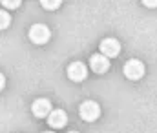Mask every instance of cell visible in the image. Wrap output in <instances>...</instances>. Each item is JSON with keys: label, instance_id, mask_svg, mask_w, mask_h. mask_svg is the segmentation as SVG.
Listing matches in <instances>:
<instances>
[{"label": "cell", "instance_id": "52a82bcc", "mask_svg": "<svg viewBox=\"0 0 157 133\" xmlns=\"http://www.w3.org/2000/svg\"><path fill=\"white\" fill-rule=\"evenodd\" d=\"M31 111L35 117H48L51 113V102L48 98H37L31 106Z\"/></svg>", "mask_w": 157, "mask_h": 133}, {"label": "cell", "instance_id": "ba28073f", "mask_svg": "<svg viewBox=\"0 0 157 133\" xmlns=\"http://www.w3.org/2000/svg\"><path fill=\"white\" fill-rule=\"evenodd\" d=\"M48 122L51 128H62L66 122H68V115L62 111V109H53L49 115H48Z\"/></svg>", "mask_w": 157, "mask_h": 133}, {"label": "cell", "instance_id": "7a4b0ae2", "mask_svg": "<svg viewBox=\"0 0 157 133\" xmlns=\"http://www.w3.org/2000/svg\"><path fill=\"white\" fill-rule=\"evenodd\" d=\"M80 117L86 120V122H93V120H97L99 119V115H101V106L95 102V100H86V102H82V106H80Z\"/></svg>", "mask_w": 157, "mask_h": 133}, {"label": "cell", "instance_id": "8992f818", "mask_svg": "<svg viewBox=\"0 0 157 133\" xmlns=\"http://www.w3.org/2000/svg\"><path fill=\"white\" fill-rule=\"evenodd\" d=\"M90 66H91V69H93L95 73H104V71L110 69V60H108L104 55L97 53V55H93V57L90 58Z\"/></svg>", "mask_w": 157, "mask_h": 133}, {"label": "cell", "instance_id": "8fae6325", "mask_svg": "<svg viewBox=\"0 0 157 133\" xmlns=\"http://www.w3.org/2000/svg\"><path fill=\"white\" fill-rule=\"evenodd\" d=\"M2 4H4L6 9H17V7H20V0H4Z\"/></svg>", "mask_w": 157, "mask_h": 133}, {"label": "cell", "instance_id": "3957f363", "mask_svg": "<svg viewBox=\"0 0 157 133\" xmlns=\"http://www.w3.org/2000/svg\"><path fill=\"white\" fill-rule=\"evenodd\" d=\"M51 33H49V28L44 26V24H35L29 28V40L35 42V44H46L49 40Z\"/></svg>", "mask_w": 157, "mask_h": 133}, {"label": "cell", "instance_id": "277c9868", "mask_svg": "<svg viewBox=\"0 0 157 133\" xmlns=\"http://www.w3.org/2000/svg\"><path fill=\"white\" fill-rule=\"evenodd\" d=\"M119 51H121V44L117 39H104L101 42V55H104L106 58L117 57Z\"/></svg>", "mask_w": 157, "mask_h": 133}, {"label": "cell", "instance_id": "9a60e30c", "mask_svg": "<svg viewBox=\"0 0 157 133\" xmlns=\"http://www.w3.org/2000/svg\"><path fill=\"white\" fill-rule=\"evenodd\" d=\"M46 133H51V131H46Z\"/></svg>", "mask_w": 157, "mask_h": 133}, {"label": "cell", "instance_id": "6da1fadb", "mask_svg": "<svg viewBox=\"0 0 157 133\" xmlns=\"http://www.w3.org/2000/svg\"><path fill=\"white\" fill-rule=\"evenodd\" d=\"M124 75H126V79H130V80H139V79H143V75H144V64H143L141 60H137V58L128 60V62L124 64Z\"/></svg>", "mask_w": 157, "mask_h": 133}, {"label": "cell", "instance_id": "30bf717a", "mask_svg": "<svg viewBox=\"0 0 157 133\" xmlns=\"http://www.w3.org/2000/svg\"><path fill=\"white\" fill-rule=\"evenodd\" d=\"M42 7L44 9H57V7H60V0H42Z\"/></svg>", "mask_w": 157, "mask_h": 133}, {"label": "cell", "instance_id": "4fadbf2b", "mask_svg": "<svg viewBox=\"0 0 157 133\" xmlns=\"http://www.w3.org/2000/svg\"><path fill=\"white\" fill-rule=\"evenodd\" d=\"M4 84H6V79H4V75L0 73V91H2V88H4Z\"/></svg>", "mask_w": 157, "mask_h": 133}, {"label": "cell", "instance_id": "5b68a950", "mask_svg": "<svg viewBox=\"0 0 157 133\" xmlns=\"http://www.w3.org/2000/svg\"><path fill=\"white\" fill-rule=\"evenodd\" d=\"M68 77L73 80V82H82L86 77H88V69L82 62H73L68 66Z\"/></svg>", "mask_w": 157, "mask_h": 133}, {"label": "cell", "instance_id": "7c38bea8", "mask_svg": "<svg viewBox=\"0 0 157 133\" xmlns=\"http://www.w3.org/2000/svg\"><path fill=\"white\" fill-rule=\"evenodd\" d=\"M144 6H146V7H157V0H154V2H150V0H144Z\"/></svg>", "mask_w": 157, "mask_h": 133}, {"label": "cell", "instance_id": "9c48e42d", "mask_svg": "<svg viewBox=\"0 0 157 133\" xmlns=\"http://www.w3.org/2000/svg\"><path fill=\"white\" fill-rule=\"evenodd\" d=\"M11 24V17L6 9H0V29H6Z\"/></svg>", "mask_w": 157, "mask_h": 133}, {"label": "cell", "instance_id": "5bb4252c", "mask_svg": "<svg viewBox=\"0 0 157 133\" xmlns=\"http://www.w3.org/2000/svg\"><path fill=\"white\" fill-rule=\"evenodd\" d=\"M70 133H77V131H70Z\"/></svg>", "mask_w": 157, "mask_h": 133}]
</instances>
